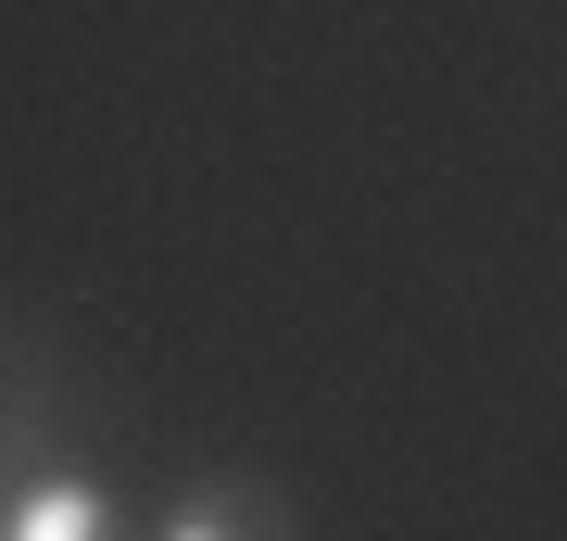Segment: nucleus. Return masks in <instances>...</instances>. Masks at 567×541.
<instances>
[{
	"instance_id": "f257e3e1",
	"label": "nucleus",
	"mask_w": 567,
	"mask_h": 541,
	"mask_svg": "<svg viewBox=\"0 0 567 541\" xmlns=\"http://www.w3.org/2000/svg\"><path fill=\"white\" fill-rule=\"evenodd\" d=\"M0 541H126V517H114V479H102L89 454H51L39 479L0 503Z\"/></svg>"
},
{
	"instance_id": "f03ea898",
	"label": "nucleus",
	"mask_w": 567,
	"mask_h": 541,
	"mask_svg": "<svg viewBox=\"0 0 567 541\" xmlns=\"http://www.w3.org/2000/svg\"><path fill=\"white\" fill-rule=\"evenodd\" d=\"M152 541H290V517H278V491H252V479H203V491H177L152 517Z\"/></svg>"
}]
</instances>
